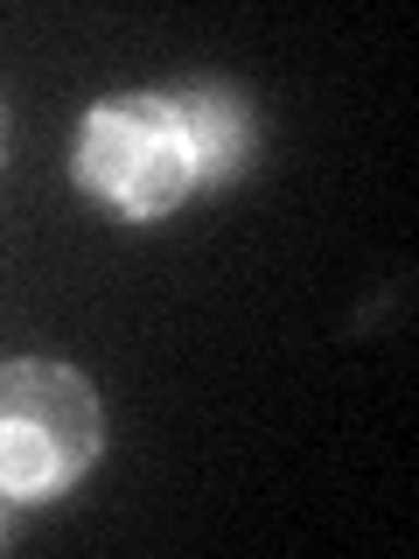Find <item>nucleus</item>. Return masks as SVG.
Instances as JSON below:
<instances>
[{
  "label": "nucleus",
  "instance_id": "1",
  "mask_svg": "<svg viewBox=\"0 0 419 559\" xmlns=\"http://www.w3.org/2000/svg\"><path fill=\"white\" fill-rule=\"evenodd\" d=\"M105 413L84 371L57 357H14L0 364V497L35 503L57 497L98 462Z\"/></svg>",
  "mask_w": 419,
  "mask_h": 559
},
{
  "label": "nucleus",
  "instance_id": "2",
  "mask_svg": "<svg viewBox=\"0 0 419 559\" xmlns=\"http://www.w3.org/2000/svg\"><path fill=\"white\" fill-rule=\"evenodd\" d=\"M70 168H77V182L92 189V197H105L112 210H127V217H168V210L196 189L182 112H175L168 92L98 98L77 127Z\"/></svg>",
  "mask_w": 419,
  "mask_h": 559
},
{
  "label": "nucleus",
  "instance_id": "3",
  "mask_svg": "<svg viewBox=\"0 0 419 559\" xmlns=\"http://www.w3.org/2000/svg\"><path fill=\"white\" fill-rule=\"evenodd\" d=\"M175 112H182V140H189V168H196V182H238L244 168H252V147H259V127H252V105L244 92L231 84H182V92H168Z\"/></svg>",
  "mask_w": 419,
  "mask_h": 559
},
{
  "label": "nucleus",
  "instance_id": "4",
  "mask_svg": "<svg viewBox=\"0 0 419 559\" xmlns=\"http://www.w3.org/2000/svg\"><path fill=\"white\" fill-rule=\"evenodd\" d=\"M14 538V518H8V497H0V546H8Z\"/></svg>",
  "mask_w": 419,
  "mask_h": 559
},
{
  "label": "nucleus",
  "instance_id": "5",
  "mask_svg": "<svg viewBox=\"0 0 419 559\" xmlns=\"http://www.w3.org/2000/svg\"><path fill=\"white\" fill-rule=\"evenodd\" d=\"M0 147H8V119H0Z\"/></svg>",
  "mask_w": 419,
  "mask_h": 559
}]
</instances>
